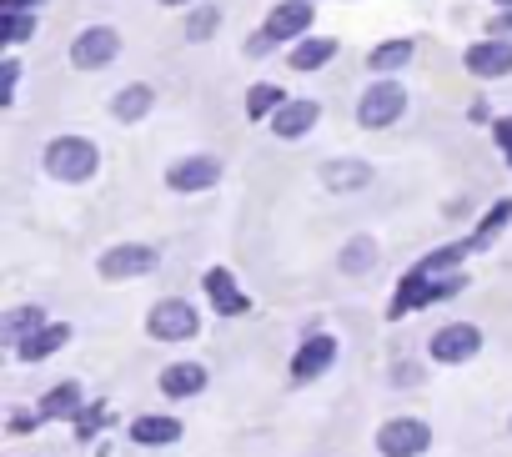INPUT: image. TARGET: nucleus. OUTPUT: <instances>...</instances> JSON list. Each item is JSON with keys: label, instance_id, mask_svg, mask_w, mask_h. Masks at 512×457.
Segmentation results:
<instances>
[{"label": "nucleus", "instance_id": "1", "mask_svg": "<svg viewBox=\"0 0 512 457\" xmlns=\"http://www.w3.org/2000/svg\"><path fill=\"white\" fill-rule=\"evenodd\" d=\"M46 171L56 181H86V176H96V141H86V136H56L46 146Z\"/></svg>", "mask_w": 512, "mask_h": 457}, {"label": "nucleus", "instance_id": "2", "mask_svg": "<svg viewBox=\"0 0 512 457\" xmlns=\"http://www.w3.org/2000/svg\"><path fill=\"white\" fill-rule=\"evenodd\" d=\"M402 111H407V91H402L397 81H372V86L362 91V101H357V121H362L367 131H382V126L402 121Z\"/></svg>", "mask_w": 512, "mask_h": 457}, {"label": "nucleus", "instance_id": "3", "mask_svg": "<svg viewBox=\"0 0 512 457\" xmlns=\"http://www.w3.org/2000/svg\"><path fill=\"white\" fill-rule=\"evenodd\" d=\"M427 442H432V427L417 422V417H392V422H382V432H377V452H382V457H422Z\"/></svg>", "mask_w": 512, "mask_h": 457}, {"label": "nucleus", "instance_id": "4", "mask_svg": "<svg viewBox=\"0 0 512 457\" xmlns=\"http://www.w3.org/2000/svg\"><path fill=\"white\" fill-rule=\"evenodd\" d=\"M196 327H201V317H196V307L191 302H156L151 307V322H146V332L151 337H161V342H186V337H196Z\"/></svg>", "mask_w": 512, "mask_h": 457}, {"label": "nucleus", "instance_id": "5", "mask_svg": "<svg viewBox=\"0 0 512 457\" xmlns=\"http://www.w3.org/2000/svg\"><path fill=\"white\" fill-rule=\"evenodd\" d=\"M452 292H462V277L432 282L427 272H412V277L397 287V297H392V317H402V312H412V307H427V302H437V297H452Z\"/></svg>", "mask_w": 512, "mask_h": 457}, {"label": "nucleus", "instance_id": "6", "mask_svg": "<svg viewBox=\"0 0 512 457\" xmlns=\"http://www.w3.org/2000/svg\"><path fill=\"white\" fill-rule=\"evenodd\" d=\"M116 51H121V36H116L111 26H91V31L76 36V46H71V66H81V71H101L106 61H116Z\"/></svg>", "mask_w": 512, "mask_h": 457}, {"label": "nucleus", "instance_id": "7", "mask_svg": "<svg viewBox=\"0 0 512 457\" xmlns=\"http://www.w3.org/2000/svg\"><path fill=\"white\" fill-rule=\"evenodd\" d=\"M156 267V247H141V242H126V247H111L101 257V277L106 282H126V277H146Z\"/></svg>", "mask_w": 512, "mask_h": 457}, {"label": "nucleus", "instance_id": "8", "mask_svg": "<svg viewBox=\"0 0 512 457\" xmlns=\"http://www.w3.org/2000/svg\"><path fill=\"white\" fill-rule=\"evenodd\" d=\"M477 347H482V332L472 322H447V327L432 332V357L437 362H467Z\"/></svg>", "mask_w": 512, "mask_h": 457}, {"label": "nucleus", "instance_id": "9", "mask_svg": "<svg viewBox=\"0 0 512 457\" xmlns=\"http://www.w3.org/2000/svg\"><path fill=\"white\" fill-rule=\"evenodd\" d=\"M216 176H221V161L216 156H181L166 171L171 191H206V186H216Z\"/></svg>", "mask_w": 512, "mask_h": 457}, {"label": "nucleus", "instance_id": "10", "mask_svg": "<svg viewBox=\"0 0 512 457\" xmlns=\"http://www.w3.org/2000/svg\"><path fill=\"white\" fill-rule=\"evenodd\" d=\"M462 61H467V71H472V76L497 81V76H507V71H512V41H477Z\"/></svg>", "mask_w": 512, "mask_h": 457}, {"label": "nucleus", "instance_id": "11", "mask_svg": "<svg viewBox=\"0 0 512 457\" xmlns=\"http://www.w3.org/2000/svg\"><path fill=\"white\" fill-rule=\"evenodd\" d=\"M307 26H312V0H282V6L267 16L262 31H267L272 41H297Z\"/></svg>", "mask_w": 512, "mask_h": 457}, {"label": "nucleus", "instance_id": "12", "mask_svg": "<svg viewBox=\"0 0 512 457\" xmlns=\"http://www.w3.org/2000/svg\"><path fill=\"white\" fill-rule=\"evenodd\" d=\"M206 297H211V307H216L221 317H241V312L251 307V302H246V292L231 282V272H226V267H211V272H206Z\"/></svg>", "mask_w": 512, "mask_h": 457}, {"label": "nucleus", "instance_id": "13", "mask_svg": "<svg viewBox=\"0 0 512 457\" xmlns=\"http://www.w3.org/2000/svg\"><path fill=\"white\" fill-rule=\"evenodd\" d=\"M332 362H337V342H332V337H312V342H302V352L292 357V377H297V382H312V377H322Z\"/></svg>", "mask_w": 512, "mask_h": 457}, {"label": "nucleus", "instance_id": "14", "mask_svg": "<svg viewBox=\"0 0 512 457\" xmlns=\"http://www.w3.org/2000/svg\"><path fill=\"white\" fill-rule=\"evenodd\" d=\"M317 121H322V106H317V101H287V106L272 116V131L287 136V141H297V136H307Z\"/></svg>", "mask_w": 512, "mask_h": 457}, {"label": "nucleus", "instance_id": "15", "mask_svg": "<svg viewBox=\"0 0 512 457\" xmlns=\"http://www.w3.org/2000/svg\"><path fill=\"white\" fill-rule=\"evenodd\" d=\"M367 181H372V166H367V161H327V166H322V186L337 191V196H342V191H362Z\"/></svg>", "mask_w": 512, "mask_h": 457}, {"label": "nucleus", "instance_id": "16", "mask_svg": "<svg viewBox=\"0 0 512 457\" xmlns=\"http://www.w3.org/2000/svg\"><path fill=\"white\" fill-rule=\"evenodd\" d=\"M66 342H71V327H61V322H46L41 332H31V337L16 347V357H21V362H46V357H51L56 347H66Z\"/></svg>", "mask_w": 512, "mask_h": 457}, {"label": "nucleus", "instance_id": "17", "mask_svg": "<svg viewBox=\"0 0 512 457\" xmlns=\"http://www.w3.org/2000/svg\"><path fill=\"white\" fill-rule=\"evenodd\" d=\"M201 387H206V367L201 362H176V367L161 372V392L166 397H196Z\"/></svg>", "mask_w": 512, "mask_h": 457}, {"label": "nucleus", "instance_id": "18", "mask_svg": "<svg viewBox=\"0 0 512 457\" xmlns=\"http://www.w3.org/2000/svg\"><path fill=\"white\" fill-rule=\"evenodd\" d=\"M81 382H61V387H51L46 397H41V422H51V417H81Z\"/></svg>", "mask_w": 512, "mask_h": 457}, {"label": "nucleus", "instance_id": "19", "mask_svg": "<svg viewBox=\"0 0 512 457\" xmlns=\"http://www.w3.org/2000/svg\"><path fill=\"white\" fill-rule=\"evenodd\" d=\"M176 437H181V422L176 417H136L131 422V442H141V447H166Z\"/></svg>", "mask_w": 512, "mask_h": 457}, {"label": "nucleus", "instance_id": "20", "mask_svg": "<svg viewBox=\"0 0 512 457\" xmlns=\"http://www.w3.org/2000/svg\"><path fill=\"white\" fill-rule=\"evenodd\" d=\"M46 327V312L41 307H16V312H6V327H0V337H6L11 347H21L31 332H41Z\"/></svg>", "mask_w": 512, "mask_h": 457}, {"label": "nucleus", "instance_id": "21", "mask_svg": "<svg viewBox=\"0 0 512 457\" xmlns=\"http://www.w3.org/2000/svg\"><path fill=\"white\" fill-rule=\"evenodd\" d=\"M151 101H156V91L136 81V86H126V91L111 101V116H116V121H141V116L151 111Z\"/></svg>", "mask_w": 512, "mask_h": 457}, {"label": "nucleus", "instance_id": "22", "mask_svg": "<svg viewBox=\"0 0 512 457\" xmlns=\"http://www.w3.org/2000/svg\"><path fill=\"white\" fill-rule=\"evenodd\" d=\"M337 56V41H302L297 51H292V71H317V66H327Z\"/></svg>", "mask_w": 512, "mask_h": 457}, {"label": "nucleus", "instance_id": "23", "mask_svg": "<svg viewBox=\"0 0 512 457\" xmlns=\"http://www.w3.org/2000/svg\"><path fill=\"white\" fill-rule=\"evenodd\" d=\"M372 267H377V242H372V237L347 242V252H342V272H347V277H362V272H372Z\"/></svg>", "mask_w": 512, "mask_h": 457}, {"label": "nucleus", "instance_id": "24", "mask_svg": "<svg viewBox=\"0 0 512 457\" xmlns=\"http://www.w3.org/2000/svg\"><path fill=\"white\" fill-rule=\"evenodd\" d=\"M507 221H512V201H497V206H492V211L477 221V232H472V242H467V247H472V252H482V247H487V242L502 232Z\"/></svg>", "mask_w": 512, "mask_h": 457}, {"label": "nucleus", "instance_id": "25", "mask_svg": "<svg viewBox=\"0 0 512 457\" xmlns=\"http://www.w3.org/2000/svg\"><path fill=\"white\" fill-rule=\"evenodd\" d=\"M287 106V96H282V86H256L251 96H246V116L251 121H267L272 111H282Z\"/></svg>", "mask_w": 512, "mask_h": 457}, {"label": "nucleus", "instance_id": "26", "mask_svg": "<svg viewBox=\"0 0 512 457\" xmlns=\"http://www.w3.org/2000/svg\"><path fill=\"white\" fill-rule=\"evenodd\" d=\"M412 61V41H387V46H377L372 56H367V66L382 76V71H397V66H407Z\"/></svg>", "mask_w": 512, "mask_h": 457}, {"label": "nucleus", "instance_id": "27", "mask_svg": "<svg viewBox=\"0 0 512 457\" xmlns=\"http://www.w3.org/2000/svg\"><path fill=\"white\" fill-rule=\"evenodd\" d=\"M467 252H472L467 242H462V247H442V252L422 257V267H417V272H427V277H437V272H452V267H457V262H462Z\"/></svg>", "mask_w": 512, "mask_h": 457}, {"label": "nucleus", "instance_id": "28", "mask_svg": "<svg viewBox=\"0 0 512 457\" xmlns=\"http://www.w3.org/2000/svg\"><path fill=\"white\" fill-rule=\"evenodd\" d=\"M216 26H221V16H216L211 6H201V11L186 21V41H211V36H216Z\"/></svg>", "mask_w": 512, "mask_h": 457}, {"label": "nucleus", "instance_id": "29", "mask_svg": "<svg viewBox=\"0 0 512 457\" xmlns=\"http://www.w3.org/2000/svg\"><path fill=\"white\" fill-rule=\"evenodd\" d=\"M31 31H36L31 16H0V41H6V46H21Z\"/></svg>", "mask_w": 512, "mask_h": 457}, {"label": "nucleus", "instance_id": "30", "mask_svg": "<svg viewBox=\"0 0 512 457\" xmlns=\"http://www.w3.org/2000/svg\"><path fill=\"white\" fill-rule=\"evenodd\" d=\"M41 0H0V16H31Z\"/></svg>", "mask_w": 512, "mask_h": 457}, {"label": "nucleus", "instance_id": "31", "mask_svg": "<svg viewBox=\"0 0 512 457\" xmlns=\"http://www.w3.org/2000/svg\"><path fill=\"white\" fill-rule=\"evenodd\" d=\"M16 76H21V66H16V61H6V66H0V91H6V96L16 91Z\"/></svg>", "mask_w": 512, "mask_h": 457}, {"label": "nucleus", "instance_id": "32", "mask_svg": "<svg viewBox=\"0 0 512 457\" xmlns=\"http://www.w3.org/2000/svg\"><path fill=\"white\" fill-rule=\"evenodd\" d=\"M492 41H512V11H502V16L492 21Z\"/></svg>", "mask_w": 512, "mask_h": 457}, {"label": "nucleus", "instance_id": "33", "mask_svg": "<svg viewBox=\"0 0 512 457\" xmlns=\"http://www.w3.org/2000/svg\"><path fill=\"white\" fill-rule=\"evenodd\" d=\"M272 46H277V41H272V36H267V31H256V36H251V46H246V51H251V56H267V51H272Z\"/></svg>", "mask_w": 512, "mask_h": 457}, {"label": "nucleus", "instance_id": "34", "mask_svg": "<svg viewBox=\"0 0 512 457\" xmlns=\"http://www.w3.org/2000/svg\"><path fill=\"white\" fill-rule=\"evenodd\" d=\"M497 141H502V146H507V156H512V121H502V126H497Z\"/></svg>", "mask_w": 512, "mask_h": 457}, {"label": "nucleus", "instance_id": "35", "mask_svg": "<svg viewBox=\"0 0 512 457\" xmlns=\"http://www.w3.org/2000/svg\"><path fill=\"white\" fill-rule=\"evenodd\" d=\"M161 6H186V0H161Z\"/></svg>", "mask_w": 512, "mask_h": 457}, {"label": "nucleus", "instance_id": "36", "mask_svg": "<svg viewBox=\"0 0 512 457\" xmlns=\"http://www.w3.org/2000/svg\"><path fill=\"white\" fill-rule=\"evenodd\" d=\"M502 6H507V11H512V0H502Z\"/></svg>", "mask_w": 512, "mask_h": 457}]
</instances>
